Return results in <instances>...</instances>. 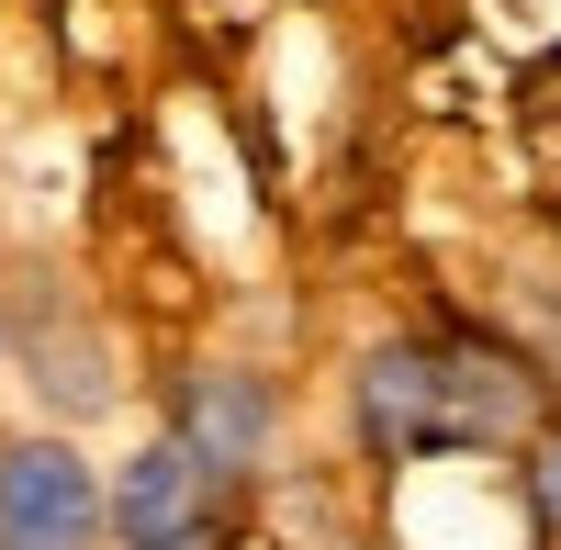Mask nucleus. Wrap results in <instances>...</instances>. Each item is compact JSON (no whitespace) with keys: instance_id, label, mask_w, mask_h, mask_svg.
I'll return each instance as SVG.
<instances>
[{"instance_id":"4","label":"nucleus","mask_w":561,"mask_h":550,"mask_svg":"<svg viewBox=\"0 0 561 550\" xmlns=\"http://www.w3.org/2000/svg\"><path fill=\"white\" fill-rule=\"evenodd\" d=\"M102 517H113V550H169V539H214L225 528V483L180 449L169 427L124 449V472H102Z\"/></svg>"},{"instance_id":"1","label":"nucleus","mask_w":561,"mask_h":550,"mask_svg":"<svg viewBox=\"0 0 561 550\" xmlns=\"http://www.w3.org/2000/svg\"><path fill=\"white\" fill-rule=\"evenodd\" d=\"M550 427V382L528 371L517 337L438 314V326H393L348 359V438L370 472H427V461H494Z\"/></svg>"},{"instance_id":"2","label":"nucleus","mask_w":561,"mask_h":550,"mask_svg":"<svg viewBox=\"0 0 561 550\" xmlns=\"http://www.w3.org/2000/svg\"><path fill=\"white\" fill-rule=\"evenodd\" d=\"M0 550H113L102 461L68 427H12L0 438Z\"/></svg>"},{"instance_id":"5","label":"nucleus","mask_w":561,"mask_h":550,"mask_svg":"<svg viewBox=\"0 0 561 550\" xmlns=\"http://www.w3.org/2000/svg\"><path fill=\"white\" fill-rule=\"evenodd\" d=\"M23 371H34V393H45V416L57 427H79V416H113V348L90 337V326H23Z\"/></svg>"},{"instance_id":"9","label":"nucleus","mask_w":561,"mask_h":550,"mask_svg":"<svg viewBox=\"0 0 561 550\" xmlns=\"http://www.w3.org/2000/svg\"><path fill=\"white\" fill-rule=\"evenodd\" d=\"M0 348H12V326H0Z\"/></svg>"},{"instance_id":"10","label":"nucleus","mask_w":561,"mask_h":550,"mask_svg":"<svg viewBox=\"0 0 561 550\" xmlns=\"http://www.w3.org/2000/svg\"><path fill=\"white\" fill-rule=\"evenodd\" d=\"M348 550H370V539H348Z\"/></svg>"},{"instance_id":"7","label":"nucleus","mask_w":561,"mask_h":550,"mask_svg":"<svg viewBox=\"0 0 561 550\" xmlns=\"http://www.w3.org/2000/svg\"><path fill=\"white\" fill-rule=\"evenodd\" d=\"M517 348H528V371L550 382V404H561V282H539V293H517Z\"/></svg>"},{"instance_id":"3","label":"nucleus","mask_w":561,"mask_h":550,"mask_svg":"<svg viewBox=\"0 0 561 550\" xmlns=\"http://www.w3.org/2000/svg\"><path fill=\"white\" fill-rule=\"evenodd\" d=\"M158 404H169V438L192 449L225 494L259 483V472L280 461V382L248 371V359H180Z\"/></svg>"},{"instance_id":"8","label":"nucleus","mask_w":561,"mask_h":550,"mask_svg":"<svg viewBox=\"0 0 561 550\" xmlns=\"http://www.w3.org/2000/svg\"><path fill=\"white\" fill-rule=\"evenodd\" d=\"M169 550H237V528H214V539H169Z\"/></svg>"},{"instance_id":"6","label":"nucleus","mask_w":561,"mask_h":550,"mask_svg":"<svg viewBox=\"0 0 561 550\" xmlns=\"http://www.w3.org/2000/svg\"><path fill=\"white\" fill-rule=\"evenodd\" d=\"M517 494H528V528H539V539H561V416L517 449Z\"/></svg>"}]
</instances>
